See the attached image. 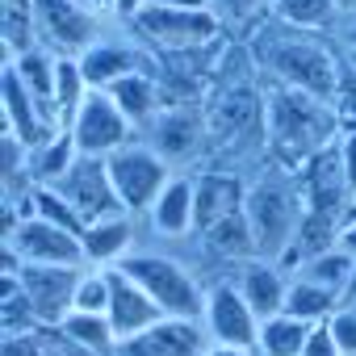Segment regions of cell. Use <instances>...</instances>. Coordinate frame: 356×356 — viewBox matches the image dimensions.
I'll list each match as a JSON object with an SVG mask.
<instances>
[{
	"label": "cell",
	"mask_w": 356,
	"mask_h": 356,
	"mask_svg": "<svg viewBox=\"0 0 356 356\" xmlns=\"http://www.w3.org/2000/svg\"><path fill=\"white\" fill-rule=\"evenodd\" d=\"M76 159H80V147H76L72 130H55L47 143H38L30 151V163H26L30 168V185H59L76 168Z\"/></svg>",
	"instance_id": "cb8c5ba5"
},
{
	"label": "cell",
	"mask_w": 356,
	"mask_h": 356,
	"mask_svg": "<svg viewBox=\"0 0 356 356\" xmlns=\"http://www.w3.org/2000/svg\"><path fill=\"white\" fill-rule=\"evenodd\" d=\"M105 97L143 130L159 109H163V88H159V80H155V72H134V76H126V80H118V84H109L105 88Z\"/></svg>",
	"instance_id": "7402d4cb"
},
{
	"label": "cell",
	"mask_w": 356,
	"mask_h": 356,
	"mask_svg": "<svg viewBox=\"0 0 356 356\" xmlns=\"http://www.w3.org/2000/svg\"><path fill=\"white\" fill-rule=\"evenodd\" d=\"M327 323H331V335H335L339 352L343 356H356V306H339Z\"/></svg>",
	"instance_id": "e575fe53"
},
{
	"label": "cell",
	"mask_w": 356,
	"mask_h": 356,
	"mask_svg": "<svg viewBox=\"0 0 356 356\" xmlns=\"http://www.w3.org/2000/svg\"><path fill=\"white\" fill-rule=\"evenodd\" d=\"M63 335H67L72 343H80L84 352H92V356H118V335H113L109 314L72 310V314L63 318Z\"/></svg>",
	"instance_id": "f1b7e54d"
},
{
	"label": "cell",
	"mask_w": 356,
	"mask_h": 356,
	"mask_svg": "<svg viewBox=\"0 0 356 356\" xmlns=\"http://www.w3.org/2000/svg\"><path fill=\"white\" fill-rule=\"evenodd\" d=\"M88 9H92L101 22H105V17L113 22V17H118V0H88Z\"/></svg>",
	"instance_id": "60d3db41"
},
{
	"label": "cell",
	"mask_w": 356,
	"mask_h": 356,
	"mask_svg": "<svg viewBox=\"0 0 356 356\" xmlns=\"http://www.w3.org/2000/svg\"><path fill=\"white\" fill-rule=\"evenodd\" d=\"M210 343L202 318H159L143 335L118 343V356H206Z\"/></svg>",
	"instance_id": "9a60e30c"
},
{
	"label": "cell",
	"mask_w": 356,
	"mask_h": 356,
	"mask_svg": "<svg viewBox=\"0 0 356 356\" xmlns=\"http://www.w3.org/2000/svg\"><path fill=\"white\" fill-rule=\"evenodd\" d=\"M248 55L256 72L268 76L273 84L310 92L318 101H335L339 67H343V47L335 34H314V30H298L268 17L248 38Z\"/></svg>",
	"instance_id": "6da1fadb"
},
{
	"label": "cell",
	"mask_w": 356,
	"mask_h": 356,
	"mask_svg": "<svg viewBox=\"0 0 356 356\" xmlns=\"http://www.w3.org/2000/svg\"><path fill=\"white\" fill-rule=\"evenodd\" d=\"M202 243H206V252H214V256L227 260V264H252V260H260V256H256V239H252L248 210L235 214V218H227V222L214 227L210 235H202Z\"/></svg>",
	"instance_id": "484cf974"
},
{
	"label": "cell",
	"mask_w": 356,
	"mask_h": 356,
	"mask_svg": "<svg viewBox=\"0 0 356 356\" xmlns=\"http://www.w3.org/2000/svg\"><path fill=\"white\" fill-rule=\"evenodd\" d=\"M0 105H5V130L17 138V143H26L30 151L38 147V143H47L55 130H67L26 84H22V76L5 63V76H0Z\"/></svg>",
	"instance_id": "4fadbf2b"
},
{
	"label": "cell",
	"mask_w": 356,
	"mask_h": 356,
	"mask_svg": "<svg viewBox=\"0 0 356 356\" xmlns=\"http://www.w3.org/2000/svg\"><path fill=\"white\" fill-rule=\"evenodd\" d=\"M331 5L339 9V17H343V22H352V17H356V0H331Z\"/></svg>",
	"instance_id": "ee69618b"
},
{
	"label": "cell",
	"mask_w": 356,
	"mask_h": 356,
	"mask_svg": "<svg viewBox=\"0 0 356 356\" xmlns=\"http://www.w3.org/2000/svg\"><path fill=\"white\" fill-rule=\"evenodd\" d=\"M264 130L273 163L285 172H302L318 151H327L339 138V118L331 101L273 84V92L264 97Z\"/></svg>",
	"instance_id": "7a4b0ae2"
},
{
	"label": "cell",
	"mask_w": 356,
	"mask_h": 356,
	"mask_svg": "<svg viewBox=\"0 0 356 356\" xmlns=\"http://www.w3.org/2000/svg\"><path fill=\"white\" fill-rule=\"evenodd\" d=\"M147 147H155L168 163H189L197 159L202 147H210V126H206V109H197V101H176L163 105L151 122H147Z\"/></svg>",
	"instance_id": "ba28073f"
},
{
	"label": "cell",
	"mask_w": 356,
	"mask_h": 356,
	"mask_svg": "<svg viewBox=\"0 0 356 356\" xmlns=\"http://www.w3.org/2000/svg\"><path fill=\"white\" fill-rule=\"evenodd\" d=\"M134 214H113V218H101V222H88L80 231V243H84V260L92 268H118L130 252H134Z\"/></svg>",
	"instance_id": "ffe728a7"
},
{
	"label": "cell",
	"mask_w": 356,
	"mask_h": 356,
	"mask_svg": "<svg viewBox=\"0 0 356 356\" xmlns=\"http://www.w3.org/2000/svg\"><path fill=\"white\" fill-rule=\"evenodd\" d=\"M109 268H88L80 277V289H76V310H88V314H109Z\"/></svg>",
	"instance_id": "d6a6232c"
},
{
	"label": "cell",
	"mask_w": 356,
	"mask_h": 356,
	"mask_svg": "<svg viewBox=\"0 0 356 356\" xmlns=\"http://www.w3.org/2000/svg\"><path fill=\"white\" fill-rule=\"evenodd\" d=\"M0 327H5V339H9V335H30V331L42 327V318H38V310H34V302H30V293L22 289L17 277H5V298H0Z\"/></svg>",
	"instance_id": "4dcf8cb0"
},
{
	"label": "cell",
	"mask_w": 356,
	"mask_h": 356,
	"mask_svg": "<svg viewBox=\"0 0 356 356\" xmlns=\"http://www.w3.org/2000/svg\"><path fill=\"white\" fill-rule=\"evenodd\" d=\"M335 118H339V130H356V67L343 51V67H339V88H335Z\"/></svg>",
	"instance_id": "836d02e7"
},
{
	"label": "cell",
	"mask_w": 356,
	"mask_h": 356,
	"mask_svg": "<svg viewBox=\"0 0 356 356\" xmlns=\"http://www.w3.org/2000/svg\"><path fill=\"white\" fill-rule=\"evenodd\" d=\"M335 147H339V163H343V176H348V185L356 189V130H339Z\"/></svg>",
	"instance_id": "8d00e7d4"
},
{
	"label": "cell",
	"mask_w": 356,
	"mask_h": 356,
	"mask_svg": "<svg viewBox=\"0 0 356 356\" xmlns=\"http://www.w3.org/2000/svg\"><path fill=\"white\" fill-rule=\"evenodd\" d=\"M239 293L248 298V306L256 310V318H277L285 310V293H289V273L273 260H252L243 264L239 277Z\"/></svg>",
	"instance_id": "44dd1931"
},
{
	"label": "cell",
	"mask_w": 356,
	"mask_h": 356,
	"mask_svg": "<svg viewBox=\"0 0 356 356\" xmlns=\"http://www.w3.org/2000/svg\"><path fill=\"white\" fill-rule=\"evenodd\" d=\"M206 331L214 343H227V348H252L256 352V339H260V318L256 310L248 306V298L239 293V285L222 281L210 289L206 298V314H202Z\"/></svg>",
	"instance_id": "5bb4252c"
},
{
	"label": "cell",
	"mask_w": 356,
	"mask_h": 356,
	"mask_svg": "<svg viewBox=\"0 0 356 356\" xmlns=\"http://www.w3.org/2000/svg\"><path fill=\"white\" fill-rule=\"evenodd\" d=\"M72 138H76V147H80V155H113V151H122V147H130L134 143V122L105 97V92H88L84 97V105L76 109V118H72Z\"/></svg>",
	"instance_id": "9c48e42d"
},
{
	"label": "cell",
	"mask_w": 356,
	"mask_h": 356,
	"mask_svg": "<svg viewBox=\"0 0 356 356\" xmlns=\"http://www.w3.org/2000/svg\"><path fill=\"white\" fill-rule=\"evenodd\" d=\"M339 306H343V293H339V289L318 285V281L293 273V277H289V293H285V310H281V314L302 318V323H327Z\"/></svg>",
	"instance_id": "603a6c76"
},
{
	"label": "cell",
	"mask_w": 356,
	"mask_h": 356,
	"mask_svg": "<svg viewBox=\"0 0 356 356\" xmlns=\"http://www.w3.org/2000/svg\"><path fill=\"white\" fill-rule=\"evenodd\" d=\"M109 323H113V335H118V343H126V339H134V335H143L147 327H155L159 318H168L151 298H147V289H138L122 268H109Z\"/></svg>",
	"instance_id": "ac0fdd59"
},
{
	"label": "cell",
	"mask_w": 356,
	"mask_h": 356,
	"mask_svg": "<svg viewBox=\"0 0 356 356\" xmlns=\"http://www.w3.org/2000/svg\"><path fill=\"white\" fill-rule=\"evenodd\" d=\"M210 13L222 22L227 38L248 42L273 17V0H210Z\"/></svg>",
	"instance_id": "4316f807"
},
{
	"label": "cell",
	"mask_w": 356,
	"mask_h": 356,
	"mask_svg": "<svg viewBox=\"0 0 356 356\" xmlns=\"http://www.w3.org/2000/svg\"><path fill=\"white\" fill-rule=\"evenodd\" d=\"M138 289H147V298L168 314V318H202L206 314V298L210 289L181 264L163 252L151 248H134L122 264H118Z\"/></svg>",
	"instance_id": "277c9868"
},
{
	"label": "cell",
	"mask_w": 356,
	"mask_h": 356,
	"mask_svg": "<svg viewBox=\"0 0 356 356\" xmlns=\"http://www.w3.org/2000/svg\"><path fill=\"white\" fill-rule=\"evenodd\" d=\"M302 214H306V197H302V185H298L293 172L277 168V172L260 176L248 189V222H252L256 256L281 264V256L298 239Z\"/></svg>",
	"instance_id": "3957f363"
},
{
	"label": "cell",
	"mask_w": 356,
	"mask_h": 356,
	"mask_svg": "<svg viewBox=\"0 0 356 356\" xmlns=\"http://www.w3.org/2000/svg\"><path fill=\"white\" fill-rule=\"evenodd\" d=\"M88 92H92V88H88V80H84V72H80V59H63V55H59L55 109H59V122H63V126H72V118H76V109L84 105Z\"/></svg>",
	"instance_id": "1f68e13d"
},
{
	"label": "cell",
	"mask_w": 356,
	"mask_h": 356,
	"mask_svg": "<svg viewBox=\"0 0 356 356\" xmlns=\"http://www.w3.org/2000/svg\"><path fill=\"white\" fill-rule=\"evenodd\" d=\"M273 17L298 30H314V34H335L339 38V9L331 0H273Z\"/></svg>",
	"instance_id": "d4e9b609"
},
{
	"label": "cell",
	"mask_w": 356,
	"mask_h": 356,
	"mask_svg": "<svg viewBox=\"0 0 356 356\" xmlns=\"http://www.w3.org/2000/svg\"><path fill=\"white\" fill-rule=\"evenodd\" d=\"M302 356H343L335 335H331V323H314L310 327V339H306V352Z\"/></svg>",
	"instance_id": "d590c367"
},
{
	"label": "cell",
	"mask_w": 356,
	"mask_h": 356,
	"mask_svg": "<svg viewBox=\"0 0 356 356\" xmlns=\"http://www.w3.org/2000/svg\"><path fill=\"white\" fill-rule=\"evenodd\" d=\"M151 51L126 38H97L84 55H80V72L88 80V88L105 92L109 84L134 76V72H155V59H147Z\"/></svg>",
	"instance_id": "2e32d148"
},
{
	"label": "cell",
	"mask_w": 356,
	"mask_h": 356,
	"mask_svg": "<svg viewBox=\"0 0 356 356\" xmlns=\"http://www.w3.org/2000/svg\"><path fill=\"white\" fill-rule=\"evenodd\" d=\"M5 252H13L22 264H67V268L88 264L80 235L42 218H22L13 231H5Z\"/></svg>",
	"instance_id": "30bf717a"
},
{
	"label": "cell",
	"mask_w": 356,
	"mask_h": 356,
	"mask_svg": "<svg viewBox=\"0 0 356 356\" xmlns=\"http://www.w3.org/2000/svg\"><path fill=\"white\" fill-rule=\"evenodd\" d=\"M0 356H92L63 335V327H38L30 335H9Z\"/></svg>",
	"instance_id": "f546056e"
},
{
	"label": "cell",
	"mask_w": 356,
	"mask_h": 356,
	"mask_svg": "<svg viewBox=\"0 0 356 356\" xmlns=\"http://www.w3.org/2000/svg\"><path fill=\"white\" fill-rule=\"evenodd\" d=\"M310 327L314 323H302V318H289V314L264 318L260 339H256V356H302L306 339H310Z\"/></svg>",
	"instance_id": "83f0119b"
},
{
	"label": "cell",
	"mask_w": 356,
	"mask_h": 356,
	"mask_svg": "<svg viewBox=\"0 0 356 356\" xmlns=\"http://www.w3.org/2000/svg\"><path fill=\"white\" fill-rule=\"evenodd\" d=\"M151 231L159 239H185L197 231V189L193 176H172L159 202L151 206Z\"/></svg>",
	"instance_id": "d6986e66"
},
{
	"label": "cell",
	"mask_w": 356,
	"mask_h": 356,
	"mask_svg": "<svg viewBox=\"0 0 356 356\" xmlns=\"http://www.w3.org/2000/svg\"><path fill=\"white\" fill-rule=\"evenodd\" d=\"M38 13V47L63 55V59H80L101 34V17L80 5V0H34Z\"/></svg>",
	"instance_id": "52a82bcc"
},
{
	"label": "cell",
	"mask_w": 356,
	"mask_h": 356,
	"mask_svg": "<svg viewBox=\"0 0 356 356\" xmlns=\"http://www.w3.org/2000/svg\"><path fill=\"white\" fill-rule=\"evenodd\" d=\"M80 277H84V268H67V264H22V273H17L42 327H63V318L76 310Z\"/></svg>",
	"instance_id": "8fae6325"
},
{
	"label": "cell",
	"mask_w": 356,
	"mask_h": 356,
	"mask_svg": "<svg viewBox=\"0 0 356 356\" xmlns=\"http://www.w3.org/2000/svg\"><path fill=\"white\" fill-rule=\"evenodd\" d=\"M193 189H197V231L193 235H210L214 227H222L227 218L248 210L243 176H235L227 168H210V172L193 176Z\"/></svg>",
	"instance_id": "e0dca14e"
},
{
	"label": "cell",
	"mask_w": 356,
	"mask_h": 356,
	"mask_svg": "<svg viewBox=\"0 0 356 356\" xmlns=\"http://www.w3.org/2000/svg\"><path fill=\"white\" fill-rule=\"evenodd\" d=\"M134 42L147 47L151 55H172V51H202L227 42L222 22L210 9H159L147 5L134 22H126Z\"/></svg>",
	"instance_id": "5b68a950"
},
{
	"label": "cell",
	"mask_w": 356,
	"mask_h": 356,
	"mask_svg": "<svg viewBox=\"0 0 356 356\" xmlns=\"http://www.w3.org/2000/svg\"><path fill=\"white\" fill-rule=\"evenodd\" d=\"M105 168H109L113 193L126 214H151V206L159 202V193L172 181V163L147 143H130V147L105 155Z\"/></svg>",
	"instance_id": "8992f818"
},
{
	"label": "cell",
	"mask_w": 356,
	"mask_h": 356,
	"mask_svg": "<svg viewBox=\"0 0 356 356\" xmlns=\"http://www.w3.org/2000/svg\"><path fill=\"white\" fill-rule=\"evenodd\" d=\"M55 189L76 206V214L84 218V227L88 222H101V218H113V214H126L122 202H118V193H113L109 168H105L101 155H80L76 168L63 176Z\"/></svg>",
	"instance_id": "7c38bea8"
},
{
	"label": "cell",
	"mask_w": 356,
	"mask_h": 356,
	"mask_svg": "<svg viewBox=\"0 0 356 356\" xmlns=\"http://www.w3.org/2000/svg\"><path fill=\"white\" fill-rule=\"evenodd\" d=\"M339 252H348V256H356V202L348 206V214H343V231H339V243H335Z\"/></svg>",
	"instance_id": "74e56055"
},
{
	"label": "cell",
	"mask_w": 356,
	"mask_h": 356,
	"mask_svg": "<svg viewBox=\"0 0 356 356\" xmlns=\"http://www.w3.org/2000/svg\"><path fill=\"white\" fill-rule=\"evenodd\" d=\"M159 9H210V0H151Z\"/></svg>",
	"instance_id": "ab89813d"
},
{
	"label": "cell",
	"mask_w": 356,
	"mask_h": 356,
	"mask_svg": "<svg viewBox=\"0 0 356 356\" xmlns=\"http://www.w3.org/2000/svg\"><path fill=\"white\" fill-rule=\"evenodd\" d=\"M348 59H352V67H356V51H348Z\"/></svg>",
	"instance_id": "f6af8a7d"
},
{
	"label": "cell",
	"mask_w": 356,
	"mask_h": 356,
	"mask_svg": "<svg viewBox=\"0 0 356 356\" xmlns=\"http://www.w3.org/2000/svg\"><path fill=\"white\" fill-rule=\"evenodd\" d=\"M339 47H343V51H356V17L339 26Z\"/></svg>",
	"instance_id": "b9f144b4"
},
{
	"label": "cell",
	"mask_w": 356,
	"mask_h": 356,
	"mask_svg": "<svg viewBox=\"0 0 356 356\" xmlns=\"http://www.w3.org/2000/svg\"><path fill=\"white\" fill-rule=\"evenodd\" d=\"M147 5H151V0H118V22H134Z\"/></svg>",
	"instance_id": "f35d334b"
},
{
	"label": "cell",
	"mask_w": 356,
	"mask_h": 356,
	"mask_svg": "<svg viewBox=\"0 0 356 356\" xmlns=\"http://www.w3.org/2000/svg\"><path fill=\"white\" fill-rule=\"evenodd\" d=\"M206 356H256L252 348H227V343H210V352Z\"/></svg>",
	"instance_id": "7bdbcfd3"
}]
</instances>
